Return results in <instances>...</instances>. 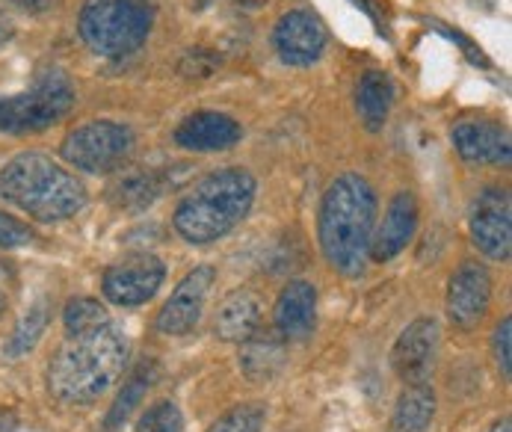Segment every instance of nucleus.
Here are the masks:
<instances>
[{"label": "nucleus", "instance_id": "1", "mask_svg": "<svg viewBox=\"0 0 512 432\" xmlns=\"http://www.w3.org/2000/svg\"><path fill=\"white\" fill-rule=\"evenodd\" d=\"M128 359V335L113 320L86 332H66V341L48 364V391L69 406L92 403L119 382Z\"/></svg>", "mask_w": 512, "mask_h": 432}, {"label": "nucleus", "instance_id": "2", "mask_svg": "<svg viewBox=\"0 0 512 432\" xmlns=\"http://www.w3.org/2000/svg\"><path fill=\"white\" fill-rule=\"evenodd\" d=\"M373 228L376 193L370 181L356 172L335 178L323 193L317 219V240L326 264L347 279H359L370 258Z\"/></svg>", "mask_w": 512, "mask_h": 432}, {"label": "nucleus", "instance_id": "3", "mask_svg": "<svg viewBox=\"0 0 512 432\" xmlns=\"http://www.w3.org/2000/svg\"><path fill=\"white\" fill-rule=\"evenodd\" d=\"M0 202L39 222H63L86 208V187L48 154L27 151L0 166Z\"/></svg>", "mask_w": 512, "mask_h": 432}, {"label": "nucleus", "instance_id": "4", "mask_svg": "<svg viewBox=\"0 0 512 432\" xmlns=\"http://www.w3.org/2000/svg\"><path fill=\"white\" fill-rule=\"evenodd\" d=\"M258 181L249 169L228 166L205 175L175 208V231L193 243L208 246L231 234L252 211Z\"/></svg>", "mask_w": 512, "mask_h": 432}, {"label": "nucleus", "instance_id": "5", "mask_svg": "<svg viewBox=\"0 0 512 432\" xmlns=\"http://www.w3.org/2000/svg\"><path fill=\"white\" fill-rule=\"evenodd\" d=\"M154 12L146 0H86L77 33L86 48L107 60H125L146 45Z\"/></svg>", "mask_w": 512, "mask_h": 432}, {"label": "nucleus", "instance_id": "6", "mask_svg": "<svg viewBox=\"0 0 512 432\" xmlns=\"http://www.w3.org/2000/svg\"><path fill=\"white\" fill-rule=\"evenodd\" d=\"M74 101L72 77L57 66L42 69L27 92L0 98V131L15 137L48 131L72 113Z\"/></svg>", "mask_w": 512, "mask_h": 432}, {"label": "nucleus", "instance_id": "7", "mask_svg": "<svg viewBox=\"0 0 512 432\" xmlns=\"http://www.w3.org/2000/svg\"><path fill=\"white\" fill-rule=\"evenodd\" d=\"M134 145H137V137L128 125L98 119V122H86V125L74 128L60 145V154L69 166L80 169V172L104 175V172L122 169V163L131 157Z\"/></svg>", "mask_w": 512, "mask_h": 432}, {"label": "nucleus", "instance_id": "8", "mask_svg": "<svg viewBox=\"0 0 512 432\" xmlns=\"http://www.w3.org/2000/svg\"><path fill=\"white\" fill-rule=\"evenodd\" d=\"M471 243L492 261H510L512 208L504 187H489L477 196L471 211Z\"/></svg>", "mask_w": 512, "mask_h": 432}, {"label": "nucleus", "instance_id": "9", "mask_svg": "<svg viewBox=\"0 0 512 432\" xmlns=\"http://www.w3.org/2000/svg\"><path fill=\"white\" fill-rule=\"evenodd\" d=\"M163 279H166L163 261L140 252V255H131V258L113 264L101 279V290L113 305L134 308V305H146L148 299H154Z\"/></svg>", "mask_w": 512, "mask_h": 432}, {"label": "nucleus", "instance_id": "10", "mask_svg": "<svg viewBox=\"0 0 512 432\" xmlns=\"http://www.w3.org/2000/svg\"><path fill=\"white\" fill-rule=\"evenodd\" d=\"M217 270L214 267H196L193 273H187L181 279V285L172 290V296L166 299V305L157 314V332L169 335V338H181L187 332H193L202 320L208 293L214 288Z\"/></svg>", "mask_w": 512, "mask_h": 432}, {"label": "nucleus", "instance_id": "11", "mask_svg": "<svg viewBox=\"0 0 512 432\" xmlns=\"http://www.w3.org/2000/svg\"><path fill=\"white\" fill-rule=\"evenodd\" d=\"M436 356H439V323L433 317H421L400 332L391 350V364L406 385H424L436 370Z\"/></svg>", "mask_w": 512, "mask_h": 432}, {"label": "nucleus", "instance_id": "12", "mask_svg": "<svg viewBox=\"0 0 512 432\" xmlns=\"http://www.w3.org/2000/svg\"><path fill=\"white\" fill-rule=\"evenodd\" d=\"M492 305V276L483 264L465 261L447 282V317L459 329L483 323Z\"/></svg>", "mask_w": 512, "mask_h": 432}, {"label": "nucleus", "instance_id": "13", "mask_svg": "<svg viewBox=\"0 0 512 432\" xmlns=\"http://www.w3.org/2000/svg\"><path fill=\"white\" fill-rule=\"evenodd\" d=\"M326 27L317 15L305 9H293L288 15L279 18L273 30V45L288 66H311L323 57L326 51Z\"/></svg>", "mask_w": 512, "mask_h": 432}, {"label": "nucleus", "instance_id": "14", "mask_svg": "<svg viewBox=\"0 0 512 432\" xmlns=\"http://www.w3.org/2000/svg\"><path fill=\"white\" fill-rule=\"evenodd\" d=\"M418 199L409 190H400L382 216V225L373 228V240H370V258L385 264L391 258H397L415 237L418 231Z\"/></svg>", "mask_w": 512, "mask_h": 432}, {"label": "nucleus", "instance_id": "15", "mask_svg": "<svg viewBox=\"0 0 512 432\" xmlns=\"http://www.w3.org/2000/svg\"><path fill=\"white\" fill-rule=\"evenodd\" d=\"M450 137H453V148L465 163H492V166L510 163V131L501 122H477V119L459 122Z\"/></svg>", "mask_w": 512, "mask_h": 432}, {"label": "nucleus", "instance_id": "16", "mask_svg": "<svg viewBox=\"0 0 512 432\" xmlns=\"http://www.w3.org/2000/svg\"><path fill=\"white\" fill-rule=\"evenodd\" d=\"M243 128L237 119L217 113V110H202L187 116L178 128H175V145L187 148V151H228L240 143Z\"/></svg>", "mask_w": 512, "mask_h": 432}, {"label": "nucleus", "instance_id": "17", "mask_svg": "<svg viewBox=\"0 0 512 432\" xmlns=\"http://www.w3.org/2000/svg\"><path fill=\"white\" fill-rule=\"evenodd\" d=\"M276 332L282 341H308L317 326V290L311 282H291L276 299Z\"/></svg>", "mask_w": 512, "mask_h": 432}, {"label": "nucleus", "instance_id": "18", "mask_svg": "<svg viewBox=\"0 0 512 432\" xmlns=\"http://www.w3.org/2000/svg\"><path fill=\"white\" fill-rule=\"evenodd\" d=\"M166 190V178L148 166H128L119 169L107 187V199L119 211H146Z\"/></svg>", "mask_w": 512, "mask_h": 432}, {"label": "nucleus", "instance_id": "19", "mask_svg": "<svg viewBox=\"0 0 512 432\" xmlns=\"http://www.w3.org/2000/svg\"><path fill=\"white\" fill-rule=\"evenodd\" d=\"M261 317H264L261 299L252 290H234L222 299V305L217 308L214 332L220 341L243 344L261 329Z\"/></svg>", "mask_w": 512, "mask_h": 432}, {"label": "nucleus", "instance_id": "20", "mask_svg": "<svg viewBox=\"0 0 512 432\" xmlns=\"http://www.w3.org/2000/svg\"><path fill=\"white\" fill-rule=\"evenodd\" d=\"M288 364L285 341L276 335H252L240 344V370L249 382H273Z\"/></svg>", "mask_w": 512, "mask_h": 432}, {"label": "nucleus", "instance_id": "21", "mask_svg": "<svg viewBox=\"0 0 512 432\" xmlns=\"http://www.w3.org/2000/svg\"><path fill=\"white\" fill-rule=\"evenodd\" d=\"M394 104V83L385 72H367L356 89V110L370 134H379Z\"/></svg>", "mask_w": 512, "mask_h": 432}, {"label": "nucleus", "instance_id": "22", "mask_svg": "<svg viewBox=\"0 0 512 432\" xmlns=\"http://www.w3.org/2000/svg\"><path fill=\"white\" fill-rule=\"evenodd\" d=\"M433 418H436V394L430 382L406 385L391 415V432H427Z\"/></svg>", "mask_w": 512, "mask_h": 432}, {"label": "nucleus", "instance_id": "23", "mask_svg": "<svg viewBox=\"0 0 512 432\" xmlns=\"http://www.w3.org/2000/svg\"><path fill=\"white\" fill-rule=\"evenodd\" d=\"M157 373H160V367H157L154 361H143V364L128 376V382L122 385V391H119L116 403H113V406H110V412H107L104 430L119 432L125 424H128V418H131V415L137 412V406L146 400L148 388L154 385Z\"/></svg>", "mask_w": 512, "mask_h": 432}, {"label": "nucleus", "instance_id": "24", "mask_svg": "<svg viewBox=\"0 0 512 432\" xmlns=\"http://www.w3.org/2000/svg\"><path fill=\"white\" fill-rule=\"evenodd\" d=\"M45 329H48V299H39V302H33L30 311L18 320V326L12 329V335H9V341H6V347H3V353H6L9 359L27 356V353L39 344V338L45 335Z\"/></svg>", "mask_w": 512, "mask_h": 432}, {"label": "nucleus", "instance_id": "25", "mask_svg": "<svg viewBox=\"0 0 512 432\" xmlns=\"http://www.w3.org/2000/svg\"><path fill=\"white\" fill-rule=\"evenodd\" d=\"M107 320H110L107 308L98 299H92V296H77L63 311L66 332H86V329H95V326H101Z\"/></svg>", "mask_w": 512, "mask_h": 432}, {"label": "nucleus", "instance_id": "26", "mask_svg": "<svg viewBox=\"0 0 512 432\" xmlns=\"http://www.w3.org/2000/svg\"><path fill=\"white\" fill-rule=\"evenodd\" d=\"M267 421V406L264 403H243L225 412L220 421L211 424L208 432H261Z\"/></svg>", "mask_w": 512, "mask_h": 432}, {"label": "nucleus", "instance_id": "27", "mask_svg": "<svg viewBox=\"0 0 512 432\" xmlns=\"http://www.w3.org/2000/svg\"><path fill=\"white\" fill-rule=\"evenodd\" d=\"M137 432H184V415L172 400H160L143 412Z\"/></svg>", "mask_w": 512, "mask_h": 432}, {"label": "nucleus", "instance_id": "28", "mask_svg": "<svg viewBox=\"0 0 512 432\" xmlns=\"http://www.w3.org/2000/svg\"><path fill=\"white\" fill-rule=\"evenodd\" d=\"M33 228L27 222H21L18 216L0 211V249H21L33 243Z\"/></svg>", "mask_w": 512, "mask_h": 432}, {"label": "nucleus", "instance_id": "29", "mask_svg": "<svg viewBox=\"0 0 512 432\" xmlns=\"http://www.w3.org/2000/svg\"><path fill=\"white\" fill-rule=\"evenodd\" d=\"M492 350H495V361L501 367V376L510 379L512 376V317H504L495 329L492 338Z\"/></svg>", "mask_w": 512, "mask_h": 432}, {"label": "nucleus", "instance_id": "30", "mask_svg": "<svg viewBox=\"0 0 512 432\" xmlns=\"http://www.w3.org/2000/svg\"><path fill=\"white\" fill-rule=\"evenodd\" d=\"M217 66H220V60H217L208 48H193V51L181 60V74H184V77H211Z\"/></svg>", "mask_w": 512, "mask_h": 432}, {"label": "nucleus", "instance_id": "31", "mask_svg": "<svg viewBox=\"0 0 512 432\" xmlns=\"http://www.w3.org/2000/svg\"><path fill=\"white\" fill-rule=\"evenodd\" d=\"M439 30L444 33V36H450L453 42H459V45L465 48V54L471 57V63H477V66H486V57H483V51H480V48H477L471 39H465V36H462V33H456V30H447L444 24H439Z\"/></svg>", "mask_w": 512, "mask_h": 432}, {"label": "nucleus", "instance_id": "32", "mask_svg": "<svg viewBox=\"0 0 512 432\" xmlns=\"http://www.w3.org/2000/svg\"><path fill=\"white\" fill-rule=\"evenodd\" d=\"M12 288H15V273H12L9 264H0V314H3L6 305H9Z\"/></svg>", "mask_w": 512, "mask_h": 432}, {"label": "nucleus", "instance_id": "33", "mask_svg": "<svg viewBox=\"0 0 512 432\" xmlns=\"http://www.w3.org/2000/svg\"><path fill=\"white\" fill-rule=\"evenodd\" d=\"M356 6L362 9V12H367L376 24H382V15H379V6H376V0H356Z\"/></svg>", "mask_w": 512, "mask_h": 432}, {"label": "nucleus", "instance_id": "34", "mask_svg": "<svg viewBox=\"0 0 512 432\" xmlns=\"http://www.w3.org/2000/svg\"><path fill=\"white\" fill-rule=\"evenodd\" d=\"M15 424H18V418H15L9 409H3V406H0V432H12L15 430Z\"/></svg>", "mask_w": 512, "mask_h": 432}, {"label": "nucleus", "instance_id": "35", "mask_svg": "<svg viewBox=\"0 0 512 432\" xmlns=\"http://www.w3.org/2000/svg\"><path fill=\"white\" fill-rule=\"evenodd\" d=\"M12 39V21L6 18V12L0 9V45H6Z\"/></svg>", "mask_w": 512, "mask_h": 432}, {"label": "nucleus", "instance_id": "36", "mask_svg": "<svg viewBox=\"0 0 512 432\" xmlns=\"http://www.w3.org/2000/svg\"><path fill=\"white\" fill-rule=\"evenodd\" d=\"M489 432H510V418H501Z\"/></svg>", "mask_w": 512, "mask_h": 432}, {"label": "nucleus", "instance_id": "37", "mask_svg": "<svg viewBox=\"0 0 512 432\" xmlns=\"http://www.w3.org/2000/svg\"><path fill=\"white\" fill-rule=\"evenodd\" d=\"M211 3H214V0H196V6H199V9H205V6H211Z\"/></svg>", "mask_w": 512, "mask_h": 432}]
</instances>
